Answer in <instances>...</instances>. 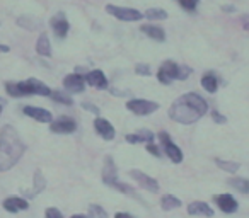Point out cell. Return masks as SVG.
<instances>
[{
    "mask_svg": "<svg viewBox=\"0 0 249 218\" xmlns=\"http://www.w3.org/2000/svg\"><path fill=\"white\" fill-rule=\"evenodd\" d=\"M229 184H231L237 193L249 194V179H246V177H232V179L229 181Z\"/></svg>",
    "mask_w": 249,
    "mask_h": 218,
    "instance_id": "cell-25",
    "label": "cell"
},
{
    "mask_svg": "<svg viewBox=\"0 0 249 218\" xmlns=\"http://www.w3.org/2000/svg\"><path fill=\"white\" fill-rule=\"evenodd\" d=\"M50 24H52L53 34H55L56 38H60V39L67 38V34H69V31H70V24H69V21H67L65 16L63 14L53 16L52 21H50Z\"/></svg>",
    "mask_w": 249,
    "mask_h": 218,
    "instance_id": "cell-15",
    "label": "cell"
},
{
    "mask_svg": "<svg viewBox=\"0 0 249 218\" xmlns=\"http://www.w3.org/2000/svg\"><path fill=\"white\" fill-rule=\"evenodd\" d=\"M50 97H52V99L55 101V102L63 104V106H73V99L69 96V94L62 92V90H52Z\"/></svg>",
    "mask_w": 249,
    "mask_h": 218,
    "instance_id": "cell-27",
    "label": "cell"
},
{
    "mask_svg": "<svg viewBox=\"0 0 249 218\" xmlns=\"http://www.w3.org/2000/svg\"><path fill=\"white\" fill-rule=\"evenodd\" d=\"M135 73H137V75L150 77V75H152V70H150V67L147 65V63H139V65L135 67Z\"/></svg>",
    "mask_w": 249,
    "mask_h": 218,
    "instance_id": "cell-33",
    "label": "cell"
},
{
    "mask_svg": "<svg viewBox=\"0 0 249 218\" xmlns=\"http://www.w3.org/2000/svg\"><path fill=\"white\" fill-rule=\"evenodd\" d=\"M9 51H11V48L7 45H0V53H9Z\"/></svg>",
    "mask_w": 249,
    "mask_h": 218,
    "instance_id": "cell-40",
    "label": "cell"
},
{
    "mask_svg": "<svg viewBox=\"0 0 249 218\" xmlns=\"http://www.w3.org/2000/svg\"><path fill=\"white\" fill-rule=\"evenodd\" d=\"M86 82L89 84L90 87L99 89V90L107 89V85H109V82H107L103 70H90L89 73H86Z\"/></svg>",
    "mask_w": 249,
    "mask_h": 218,
    "instance_id": "cell-18",
    "label": "cell"
},
{
    "mask_svg": "<svg viewBox=\"0 0 249 218\" xmlns=\"http://www.w3.org/2000/svg\"><path fill=\"white\" fill-rule=\"evenodd\" d=\"M130 177H132V179L135 181L140 187H143L145 191H149V193H159V189H160L159 183H157V179H154L152 176H149V174L142 172V170L133 169V170H130Z\"/></svg>",
    "mask_w": 249,
    "mask_h": 218,
    "instance_id": "cell-8",
    "label": "cell"
},
{
    "mask_svg": "<svg viewBox=\"0 0 249 218\" xmlns=\"http://www.w3.org/2000/svg\"><path fill=\"white\" fill-rule=\"evenodd\" d=\"M5 90L11 97H26V96H43V97H50L52 89L46 85L41 80L31 79L22 80V82H7L5 84Z\"/></svg>",
    "mask_w": 249,
    "mask_h": 218,
    "instance_id": "cell-3",
    "label": "cell"
},
{
    "mask_svg": "<svg viewBox=\"0 0 249 218\" xmlns=\"http://www.w3.org/2000/svg\"><path fill=\"white\" fill-rule=\"evenodd\" d=\"M45 218H65V217H63V213L60 210L50 206V208H46V210H45Z\"/></svg>",
    "mask_w": 249,
    "mask_h": 218,
    "instance_id": "cell-34",
    "label": "cell"
},
{
    "mask_svg": "<svg viewBox=\"0 0 249 218\" xmlns=\"http://www.w3.org/2000/svg\"><path fill=\"white\" fill-rule=\"evenodd\" d=\"M106 12L111 14L114 19L118 21H124V22H137L143 17V14L137 9L132 7H120V5H106Z\"/></svg>",
    "mask_w": 249,
    "mask_h": 218,
    "instance_id": "cell-6",
    "label": "cell"
},
{
    "mask_svg": "<svg viewBox=\"0 0 249 218\" xmlns=\"http://www.w3.org/2000/svg\"><path fill=\"white\" fill-rule=\"evenodd\" d=\"M213 201H215V204L220 208V211H224V213H227V215L235 213V211L239 210V201L235 200L231 193L217 194V196H213Z\"/></svg>",
    "mask_w": 249,
    "mask_h": 218,
    "instance_id": "cell-12",
    "label": "cell"
},
{
    "mask_svg": "<svg viewBox=\"0 0 249 218\" xmlns=\"http://www.w3.org/2000/svg\"><path fill=\"white\" fill-rule=\"evenodd\" d=\"M50 130L53 133H60V135H70V133L77 132V121L70 116H60L50 123Z\"/></svg>",
    "mask_w": 249,
    "mask_h": 218,
    "instance_id": "cell-9",
    "label": "cell"
},
{
    "mask_svg": "<svg viewBox=\"0 0 249 218\" xmlns=\"http://www.w3.org/2000/svg\"><path fill=\"white\" fill-rule=\"evenodd\" d=\"M46 187V179L43 176L41 170H35V179H33V194L31 196H36V194L43 193Z\"/></svg>",
    "mask_w": 249,
    "mask_h": 218,
    "instance_id": "cell-24",
    "label": "cell"
},
{
    "mask_svg": "<svg viewBox=\"0 0 249 218\" xmlns=\"http://www.w3.org/2000/svg\"><path fill=\"white\" fill-rule=\"evenodd\" d=\"M70 218H90V217H87V215H72Z\"/></svg>",
    "mask_w": 249,
    "mask_h": 218,
    "instance_id": "cell-41",
    "label": "cell"
},
{
    "mask_svg": "<svg viewBox=\"0 0 249 218\" xmlns=\"http://www.w3.org/2000/svg\"><path fill=\"white\" fill-rule=\"evenodd\" d=\"M126 109L135 116H149L159 109V102L147 99H130L126 102Z\"/></svg>",
    "mask_w": 249,
    "mask_h": 218,
    "instance_id": "cell-5",
    "label": "cell"
},
{
    "mask_svg": "<svg viewBox=\"0 0 249 218\" xmlns=\"http://www.w3.org/2000/svg\"><path fill=\"white\" fill-rule=\"evenodd\" d=\"M114 218H135V217L126 213V211H118V213H114Z\"/></svg>",
    "mask_w": 249,
    "mask_h": 218,
    "instance_id": "cell-37",
    "label": "cell"
},
{
    "mask_svg": "<svg viewBox=\"0 0 249 218\" xmlns=\"http://www.w3.org/2000/svg\"><path fill=\"white\" fill-rule=\"evenodd\" d=\"M210 115H212V119H213L217 125H225V123H227V118H225L224 115H220L218 111H210Z\"/></svg>",
    "mask_w": 249,
    "mask_h": 218,
    "instance_id": "cell-35",
    "label": "cell"
},
{
    "mask_svg": "<svg viewBox=\"0 0 249 218\" xmlns=\"http://www.w3.org/2000/svg\"><path fill=\"white\" fill-rule=\"evenodd\" d=\"M0 115H2V104H0Z\"/></svg>",
    "mask_w": 249,
    "mask_h": 218,
    "instance_id": "cell-42",
    "label": "cell"
},
{
    "mask_svg": "<svg viewBox=\"0 0 249 218\" xmlns=\"http://www.w3.org/2000/svg\"><path fill=\"white\" fill-rule=\"evenodd\" d=\"M140 29H142L143 34L149 36V38L154 39V41H157V43H164V41H166V33H164V29L160 28V26H156V24H143Z\"/></svg>",
    "mask_w": 249,
    "mask_h": 218,
    "instance_id": "cell-20",
    "label": "cell"
},
{
    "mask_svg": "<svg viewBox=\"0 0 249 218\" xmlns=\"http://www.w3.org/2000/svg\"><path fill=\"white\" fill-rule=\"evenodd\" d=\"M86 75H82V73L79 72H73L70 73V75H67L65 79H63V87H65L67 92L70 94H80L84 92V89H86Z\"/></svg>",
    "mask_w": 249,
    "mask_h": 218,
    "instance_id": "cell-10",
    "label": "cell"
},
{
    "mask_svg": "<svg viewBox=\"0 0 249 218\" xmlns=\"http://www.w3.org/2000/svg\"><path fill=\"white\" fill-rule=\"evenodd\" d=\"M145 149H147V152L150 153V155H154V157H157V159H160V157L164 155V152H162V149H159V147L156 145L154 142H150V143H147L145 145Z\"/></svg>",
    "mask_w": 249,
    "mask_h": 218,
    "instance_id": "cell-32",
    "label": "cell"
},
{
    "mask_svg": "<svg viewBox=\"0 0 249 218\" xmlns=\"http://www.w3.org/2000/svg\"><path fill=\"white\" fill-rule=\"evenodd\" d=\"M101 177H103V183L106 184V186H109V187H113L114 184L120 181V177H118L116 164H114L113 157H109V155L104 157V166H103Z\"/></svg>",
    "mask_w": 249,
    "mask_h": 218,
    "instance_id": "cell-11",
    "label": "cell"
},
{
    "mask_svg": "<svg viewBox=\"0 0 249 218\" xmlns=\"http://www.w3.org/2000/svg\"><path fill=\"white\" fill-rule=\"evenodd\" d=\"M89 217L90 218H107V213L99 204H90L89 206Z\"/></svg>",
    "mask_w": 249,
    "mask_h": 218,
    "instance_id": "cell-29",
    "label": "cell"
},
{
    "mask_svg": "<svg viewBox=\"0 0 249 218\" xmlns=\"http://www.w3.org/2000/svg\"><path fill=\"white\" fill-rule=\"evenodd\" d=\"M201 87H203L207 92L215 94L218 90V79L213 72H207L201 77Z\"/></svg>",
    "mask_w": 249,
    "mask_h": 218,
    "instance_id": "cell-22",
    "label": "cell"
},
{
    "mask_svg": "<svg viewBox=\"0 0 249 218\" xmlns=\"http://www.w3.org/2000/svg\"><path fill=\"white\" fill-rule=\"evenodd\" d=\"M213 208L210 206L208 203H205V201H191L190 204H188V215H191V217H213Z\"/></svg>",
    "mask_w": 249,
    "mask_h": 218,
    "instance_id": "cell-17",
    "label": "cell"
},
{
    "mask_svg": "<svg viewBox=\"0 0 249 218\" xmlns=\"http://www.w3.org/2000/svg\"><path fill=\"white\" fill-rule=\"evenodd\" d=\"M82 109H86V111L92 113V115H96V116L99 115V107L92 102H82Z\"/></svg>",
    "mask_w": 249,
    "mask_h": 218,
    "instance_id": "cell-36",
    "label": "cell"
},
{
    "mask_svg": "<svg viewBox=\"0 0 249 218\" xmlns=\"http://www.w3.org/2000/svg\"><path fill=\"white\" fill-rule=\"evenodd\" d=\"M154 133L150 130H140V132H135V133H128V135L124 136V140L132 145H137V143H150L154 142Z\"/></svg>",
    "mask_w": 249,
    "mask_h": 218,
    "instance_id": "cell-19",
    "label": "cell"
},
{
    "mask_svg": "<svg viewBox=\"0 0 249 218\" xmlns=\"http://www.w3.org/2000/svg\"><path fill=\"white\" fill-rule=\"evenodd\" d=\"M242 28H244L246 31H249V16H246V17H242Z\"/></svg>",
    "mask_w": 249,
    "mask_h": 218,
    "instance_id": "cell-38",
    "label": "cell"
},
{
    "mask_svg": "<svg viewBox=\"0 0 249 218\" xmlns=\"http://www.w3.org/2000/svg\"><path fill=\"white\" fill-rule=\"evenodd\" d=\"M215 164H217L222 170H225V172H229V174H235L241 169L239 162H232V160H225V159H215Z\"/></svg>",
    "mask_w": 249,
    "mask_h": 218,
    "instance_id": "cell-26",
    "label": "cell"
},
{
    "mask_svg": "<svg viewBox=\"0 0 249 218\" xmlns=\"http://www.w3.org/2000/svg\"><path fill=\"white\" fill-rule=\"evenodd\" d=\"M36 53L43 58H50L52 56V43L46 33H41L38 36V41H36Z\"/></svg>",
    "mask_w": 249,
    "mask_h": 218,
    "instance_id": "cell-21",
    "label": "cell"
},
{
    "mask_svg": "<svg viewBox=\"0 0 249 218\" xmlns=\"http://www.w3.org/2000/svg\"><path fill=\"white\" fill-rule=\"evenodd\" d=\"M143 17H147L149 21H164V19H167V12L164 11V9L154 7V9H149V11L143 14Z\"/></svg>",
    "mask_w": 249,
    "mask_h": 218,
    "instance_id": "cell-28",
    "label": "cell"
},
{
    "mask_svg": "<svg viewBox=\"0 0 249 218\" xmlns=\"http://www.w3.org/2000/svg\"><path fill=\"white\" fill-rule=\"evenodd\" d=\"M178 2L186 12H195L198 7V0H178Z\"/></svg>",
    "mask_w": 249,
    "mask_h": 218,
    "instance_id": "cell-31",
    "label": "cell"
},
{
    "mask_svg": "<svg viewBox=\"0 0 249 218\" xmlns=\"http://www.w3.org/2000/svg\"><path fill=\"white\" fill-rule=\"evenodd\" d=\"M22 113L29 118L36 119L38 123H52L53 121V115L52 111L45 109V107H38V106H24L22 107Z\"/></svg>",
    "mask_w": 249,
    "mask_h": 218,
    "instance_id": "cell-14",
    "label": "cell"
},
{
    "mask_svg": "<svg viewBox=\"0 0 249 218\" xmlns=\"http://www.w3.org/2000/svg\"><path fill=\"white\" fill-rule=\"evenodd\" d=\"M26 143L21 140L14 126L5 125L0 132V172H7L21 160Z\"/></svg>",
    "mask_w": 249,
    "mask_h": 218,
    "instance_id": "cell-2",
    "label": "cell"
},
{
    "mask_svg": "<svg viewBox=\"0 0 249 218\" xmlns=\"http://www.w3.org/2000/svg\"><path fill=\"white\" fill-rule=\"evenodd\" d=\"M179 67L173 60H166L162 65L159 67V72H157V80L164 85H169L173 80H179Z\"/></svg>",
    "mask_w": 249,
    "mask_h": 218,
    "instance_id": "cell-7",
    "label": "cell"
},
{
    "mask_svg": "<svg viewBox=\"0 0 249 218\" xmlns=\"http://www.w3.org/2000/svg\"><path fill=\"white\" fill-rule=\"evenodd\" d=\"M2 206H4V210L9 211V213H19V211L28 210L29 201L24 200V198H19V196H9L2 201Z\"/></svg>",
    "mask_w": 249,
    "mask_h": 218,
    "instance_id": "cell-16",
    "label": "cell"
},
{
    "mask_svg": "<svg viewBox=\"0 0 249 218\" xmlns=\"http://www.w3.org/2000/svg\"><path fill=\"white\" fill-rule=\"evenodd\" d=\"M159 142H160V147H162V152L167 159L171 160L173 164H181L184 160V153L176 143L171 140L169 133L166 132H160L159 133Z\"/></svg>",
    "mask_w": 249,
    "mask_h": 218,
    "instance_id": "cell-4",
    "label": "cell"
},
{
    "mask_svg": "<svg viewBox=\"0 0 249 218\" xmlns=\"http://www.w3.org/2000/svg\"><path fill=\"white\" fill-rule=\"evenodd\" d=\"M94 130H96L97 135L103 140H106V142H113L114 136H116V130H114V126L111 125L106 118L94 119Z\"/></svg>",
    "mask_w": 249,
    "mask_h": 218,
    "instance_id": "cell-13",
    "label": "cell"
},
{
    "mask_svg": "<svg viewBox=\"0 0 249 218\" xmlns=\"http://www.w3.org/2000/svg\"><path fill=\"white\" fill-rule=\"evenodd\" d=\"M222 11H224V12H235V7H234V5H224V7H222Z\"/></svg>",
    "mask_w": 249,
    "mask_h": 218,
    "instance_id": "cell-39",
    "label": "cell"
},
{
    "mask_svg": "<svg viewBox=\"0 0 249 218\" xmlns=\"http://www.w3.org/2000/svg\"><path fill=\"white\" fill-rule=\"evenodd\" d=\"M181 206V200L176 198L174 194H164L160 198V208L164 211H171V210H176V208Z\"/></svg>",
    "mask_w": 249,
    "mask_h": 218,
    "instance_id": "cell-23",
    "label": "cell"
},
{
    "mask_svg": "<svg viewBox=\"0 0 249 218\" xmlns=\"http://www.w3.org/2000/svg\"><path fill=\"white\" fill-rule=\"evenodd\" d=\"M208 111V102L196 92H186L169 107V118L179 125H193Z\"/></svg>",
    "mask_w": 249,
    "mask_h": 218,
    "instance_id": "cell-1",
    "label": "cell"
},
{
    "mask_svg": "<svg viewBox=\"0 0 249 218\" xmlns=\"http://www.w3.org/2000/svg\"><path fill=\"white\" fill-rule=\"evenodd\" d=\"M113 189H116L118 193H123V194H135V189H133L130 184H126V183H121V181H118L116 184L113 186Z\"/></svg>",
    "mask_w": 249,
    "mask_h": 218,
    "instance_id": "cell-30",
    "label": "cell"
}]
</instances>
